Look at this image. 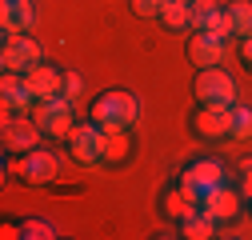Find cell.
I'll return each instance as SVG.
<instances>
[{
    "label": "cell",
    "instance_id": "484cf974",
    "mask_svg": "<svg viewBox=\"0 0 252 240\" xmlns=\"http://www.w3.org/2000/svg\"><path fill=\"white\" fill-rule=\"evenodd\" d=\"M24 232H28V236H48V228H44V224H28Z\"/></svg>",
    "mask_w": 252,
    "mask_h": 240
},
{
    "label": "cell",
    "instance_id": "7c38bea8",
    "mask_svg": "<svg viewBox=\"0 0 252 240\" xmlns=\"http://www.w3.org/2000/svg\"><path fill=\"white\" fill-rule=\"evenodd\" d=\"M24 84H28V92H32L36 100H52L60 96V88H64V68H56V64H32L24 72Z\"/></svg>",
    "mask_w": 252,
    "mask_h": 240
},
{
    "label": "cell",
    "instance_id": "5bb4252c",
    "mask_svg": "<svg viewBox=\"0 0 252 240\" xmlns=\"http://www.w3.org/2000/svg\"><path fill=\"white\" fill-rule=\"evenodd\" d=\"M0 104H4V112H32L36 96L28 92L24 72H4L0 76Z\"/></svg>",
    "mask_w": 252,
    "mask_h": 240
},
{
    "label": "cell",
    "instance_id": "ffe728a7",
    "mask_svg": "<svg viewBox=\"0 0 252 240\" xmlns=\"http://www.w3.org/2000/svg\"><path fill=\"white\" fill-rule=\"evenodd\" d=\"M228 20H232V36H252V0H232Z\"/></svg>",
    "mask_w": 252,
    "mask_h": 240
},
{
    "label": "cell",
    "instance_id": "5b68a950",
    "mask_svg": "<svg viewBox=\"0 0 252 240\" xmlns=\"http://www.w3.org/2000/svg\"><path fill=\"white\" fill-rule=\"evenodd\" d=\"M12 172L24 180V184H48V180H56V172H60V156L52 152V148L36 144V148H28V152L16 156Z\"/></svg>",
    "mask_w": 252,
    "mask_h": 240
},
{
    "label": "cell",
    "instance_id": "52a82bcc",
    "mask_svg": "<svg viewBox=\"0 0 252 240\" xmlns=\"http://www.w3.org/2000/svg\"><path fill=\"white\" fill-rule=\"evenodd\" d=\"M32 64H40V44L28 36V32L4 36V48H0V68H4V72H28Z\"/></svg>",
    "mask_w": 252,
    "mask_h": 240
},
{
    "label": "cell",
    "instance_id": "e0dca14e",
    "mask_svg": "<svg viewBox=\"0 0 252 240\" xmlns=\"http://www.w3.org/2000/svg\"><path fill=\"white\" fill-rule=\"evenodd\" d=\"M196 200L192 196H188L180 184H172V188H164V196H160V212H164V220H172V224H180L184 216H192L196 212Z\"/></svg>",
    "mask_w": 252,
    "mask_h": 240
},
{
    "label": "cell",
    "instance_id": "3957f363",
    "mask_svg": "<svg viewBox=\"0 0 252 240\" xmlns=\"http://www.w3.org/2000/svg\"><path fill=\"white\" fill-rule=\"evenodd\" d=\"M224 164H220V160H212V156H204V160H192V164H184V172L176 176V184L188 192V196H192L196 204L212 192V188H220V184H224Z\"/></svg>",
    "mask_w": 252,
    "mask_h": 240
},
{
    "label": "cell",
    "instance_id": "8992f818",
    "mask_svg": "<svg viewBox=\"0 0 252 240\" xmlns=\"http://www.w3.org/2000/svg\"><path fill=\"white\" fill-rule=\"evenodd\" d=\"M40 136L44 132L32 120V112H8V120H4V152L8 156H20V152H28V148H36Z\"/></svg>",
    "mask_w": 252,
    "mask_h": 240
},
{
    "label": "cell",
    "instance_id": "277c9868",
    "mask_svg": "<svg viewBox=\"0 0 252 240\" xmlns=\"http://www.w3.org/2000/svg\"><path fill=\"white\" fill-rule=\"evenodd\" d=\"M32 120L40 124V132L52 136V140H68L72 128H76V120H72V100H64V96L36 100V104H32Z\"/></svg>",
    "mask_w": 252,
    "mask_h": 240
},
{
    "label": "cell",
    "instance_id": "d6986e66",
    "mask_svg": "<svg viewBox=\"0 0 252 240\" xmlns=\"http://www.w3.org/2000/svg\"><path fill=\"white\" fill-rule=\"evenodd\" d=\"M176 228H180V236H184V240H208V236H216V228H220V224H216L208 212H200V208H196V212H192V216H184Z\"/></svg>",
    "mask_w": 252,
    "mask_h": 240
},
{
    "label": "cell",
    "instance_id": "d4e9b609",
    "mask_svg": "<svg viewBox=\"0 0 252 240\" xmlns=\"http://www.w3.org/2000/svg\"><path fill=\"white\" fill-rule=\"evenodd\" d=\"M240 60L252 68V36H240Z\"/></svg>",
    "mask_w": 252,
    "mask_h": 240
},
{
    "label": "cell",
    "instance_id": "83f0119b",
    "mask_svg": "<svg viewBox=\"0 0 252 240\" xmlns=\"http://www.w3.org/2000/svg\"><path fill=\"white\" fill-rule=\"evenodd\" d=\"M188 4H192V0H188Z\"/></svg>",
    "mask_w": 252,
    "mask_h": 240
},
{
    "label": "cell",
    "instance_id": "7402d4cb",
    "mask_svg": "<svg viewBox=\"0 0 252 240\" xmlns=\"http://www.w3.org/2000/svg\"><path fill=\"white\" fill-rule=\"evenodd\" d=\"M128 4H132V12H136V16H144V20H148V16H160V8L168 4V0H128Z\"/></svg>",
    "mask_w": 252,
    "mask_h": 240
},
{
    "label": "cell",
    "instance_id": "ac0fdd59",
    "mask_svg": "<svg viewBox=\"0 0 252 240\" xmlns=\"http://www.w3.org/2000/svg\"><path fill=\"white\" fill-rule=\"evenodd\" d=\"M156 20H160L168 32H188V28H192V4H188V0H168Z\"/></svg>",
    "mask_w": 252,
    "mask_h": 240
},
{
    "label": "cell",
    "instance_id": "6da1fadb",
    "mask_svg": "<svg viewBox=\"0 0 252 240\" xmlns=\"http://www.w3.org/2000/svg\"><path fill=\"white\" fill-rule=\"evenodd\" d=\"M92 120H96L100 128L116 124V128H132L140 120V100L132 92H124V88H108V92H100L96 100H92Z\"/></svg>",
    "mask_w": 252,
    "mask_h": 240
},
{
    "label": "cell",
    "instance_id": "4316f807",
    "mask_svg": "<svg viewBox=\"0 0 252 240\" xmlns=\"http://www.w3.org/2000/svg\"><path fill=\"white\" fill-rule=\"evenodd\" d=\"M248 208H252V200H248Z\"/></svg>",
    "mask_w": 252,
    "mask_h": 240
},
{
    "label": "cell",
    "instance_id": "4fadbf2b",
    "mask_svg": "<svg viewBox=\"0 0 252 240\" xmlns=\"http://www.w3.org/2000/svg\"><path fill=\"white\" fill-rule=\"evenodd\" d=\"M128 156H132V136H128V128H116V124L100 128V164L120 168V164H128Z\"/></svg>",
    "mask_w": 252,
    "mask_h": 240
},
{
    "label": "cell",
    "instance_id": "30bf717a",
    "mask_svg": "<svg viewBox=\"0 0 252 240\" xmlns=\"http://www.w3.org/2000/svg\"><path fill=\"white\" fill-rule=\"evenodd\" d=\"M192 32H216V36H232L228 4H216V0H192Z\"/></svg>",
    "mask_w": 252,
    "mask_h": 240
},
{
    "label": "cell",
    "instance_id": "7a4b0ae2",
    "mask_svg": "<svg viewBox=\"0 0 252 240\" xmlns=\"http://www.w3.org/2000/svg\"><path fill=\"white\" fill-rule=\"evenodd\" d=\"M192 96H196V104H208V108H232L236 104V80L220 64L200 68L192 80Z\"/></svg>",
    "mask_w": 252,
    "mask_h": 240
},
{
    "label": "cell",
    "instance_id": "ba28073f",
    "mask_svg": "<svg viewBox=\"0 0 252 240\" xmlns=\"http://www.w3.org/2000/svg\"><path fill=\"white\" fill-rule=\"evenodd\" d=\"M200 212H208L216 224H232V220H240V212H244V192L232 188L228 180H224L220 188H212V192L200 200Z\"/></svg>",
    "mask_w": 252,
    "mask_h": 240
},
{
    "label": "cell",
    "instance_id": "9a60e30c",
    "mask_svg": "<svg viewBox=\"0 0 252 240\" xmlns=\"http://www.w3.org/2000/svg\"><path fill=\"white\" fill-rule=\"evenodd\" d=\"M188 60H192L196 68H212L224 60V36L216 32H192V40H188Z\"/></svg>",
    "mask_w": 252,
    "mask_h": 240
},
{
    "label": "cell",
    "instance_id": "603a6c76",
    "mask_svg": "<svg viewBox=\"0 0 252 240\" xmlns=\"http://www.w3.org/2000/svg\"><path fill=\"white\" fill-rule=\"evenodd\" d=\"M80 88H84L80 76H76V72H64V88H60V96H64V100H76V96H80Z\"/></svg>",
    "mask_w": 252,
    "mask_h": 240
},
{
    "label": "cell",
    "instance_id": "2e32d148",
    "mask_svg": "<svg viewBox=\"0 0 252 240\" xmlns=\"http://www.w3.org/2000/svg\"><path fill=\"white\" fill-rule=\"evenodd\" d=\"M32 0H0V28H4V36L12 32H32Z\"/></svg>",
    "mask_w": 252,
    "mask_h": 240
},
{
    "label": "cell",
    "instance_id": "cb8c5ba5",
    "mask_svg": "<svg viewBox=\"0 0 252 240\" xmlns=\"http://www.w3.org/2000/svg\"><path fill=\"white\" fill-rule=\"evenodd\" d=\"M240 192L252 200V160H244V164H240Z\"/></svg>",
    "mask_w": 252,
    "mask_h": 240
},
{
    "label": "cell",
    "instance_id": "9c48e42d",
    "mask_svg": "<svg viewBox=\"0 0 252 240\" xmlns=\"http://www.w3.org/2000/svg\"><path fill=\"white\" fill-rule=\"evenodd\" d=\"M188 124H192V132L200 140H232V108H208V104H200Z\"/></svg>",
    "mask_w": 252,
    "mask_h": 240
},
{
    "label": "cell",
    "instance_id": "8fae6325",
    "mask_svg": "<svg viewBox=\"0 0 252 240\" xmlns=\"http://www.w3.org/2000/svg\"><path fill=\"white\" fill-rule=\"evenodd\" d=\"M68 148H72V160L76 164H100V124L96 120H84V124H76L72 128V136H68Z\"/></svg>",
    "mask_w": 252,
    "mask_h": 240
},
{
    "label": "cell",
    "instance_id": "44dd1931",
    "mask_svg": "<svg viewBox=\"0 0 252 240\" xmlns=\"http://www.w3.org/2000/svg\"><path fill=\"white\" fill-rule=\"evenodd\" d=\"M232 140H252V108L232 104Z\"/></svg>",
    "mask_w": 252,
    "mask_h": 240
}]
</instances>
